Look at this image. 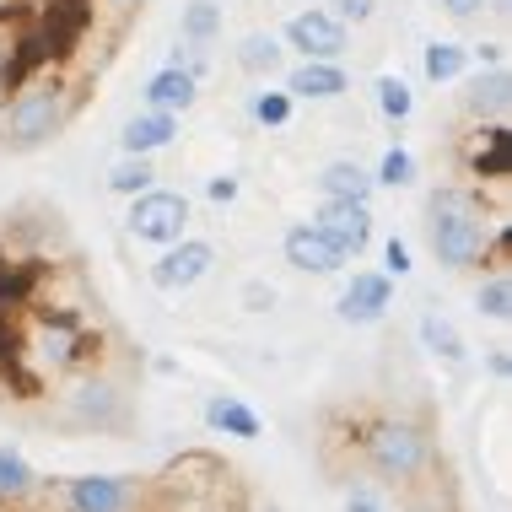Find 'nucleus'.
Here are the masks:
<instances>
[{
	"mask_svg": "<svg viewBox=\"0 0 512 512\" xmlns=\"http://www.w3.org/2000/svg\"><path fill=\"white\" fill-rule=\"evenodd\" d=\"M345 512H389V502L372 486H345Z\"/></svg>",
	"mask_w": 512,
	"mask_h": 512,
	"instance_id": "33",
	"label": "nucleus"
},
{
	"mask_svg": "<svg viewBox=\"0 0 512 512\" xmlns=\"http://www.w3.org/2000/svg\"><path fill=\"white\" fill-rule=\"evenodd\" d=\"M189 216H195L189 195L151 184L146 195L130 200V211H124V232H130V238H141V243H151V248H168V243H178L189 232Z\"/></svg>",
	"mask_w": 512,
	"mask_h": 512,
	"instance_id": "5",
	"label": "nucleus"
},
{
	"mask_svg": "<svg viewBox=\"0 0 512 512\" xmlns=\"http://www.w3.org/2000/svg\"><path fill=\"white\" fill-rule=\"evenodd\" d=\"M372 221H378V216H372V205H362V200H318V211H313V227L324 232L345 259H362L367 254Z\"/></svg>",
	"mask_w": 512,
	"mask_h": 512,
	"instance_id": "10",
	"label": "nucleus"
},
{
	"mask_svg": "<svg viewBox=\"0 0 512 512\" xmlns=\"http://www.w3.org/2000/svg\"><path fill=\"white\" fill-rule=\"evenodd\" d=\"M475 313L491 318V324H507L512 318V275L507 270H496L475 286Z\"/></svg>",
	"mask_w": 512,
	"mask_h": 512,
	"instance_id": "28",
	"label": "nucleus"
},
{
	"mask_svg": "<svg viewBox=\"0 0 512 512\" xmlns=\"http://www.w3.org/2000/svg\"><path fill=\"white\" fill-rule=\"evenodd\" d=\"M232 60H238V71H243V76L270 81V76H281V71H286V44H281V33H265V27H254V33H243V38H238Z\"/></svg>",
	"mask_w": 512,
	"mask_h": 512,
	"instance_id": "19",
	"label": "nucleus"
},
{
	"mask_svg": "<svg viewBox=\"0 0 512 512\" xmlns=\"http://www.w3.org/2000/svg\"><path fill=\"white\" fill-rule=\"evenodd\" d=\"M297 114V98L286 87H265V92H248V119L259 124V130H286Z\"/></svg>",
	"mask_w": 512,
	"mask_h": 512,
	"instance_id": "27",
	"label": "nucleus"
},
{
	"mask_svg": "<svg viewBox=\"0 0 512 512\" xmlns=\"http://www.w3.org/2000/svg\"><path fill=\"white\" fill-rule=\"evenodd\" d=\"M442 11H448V17H459V22H469V17H480V11L491 6V0H437Z\"/></svg>",
	"mask_w": 512,
	"mask_h": 512,
	"instance_id": "35",
	"label": "nucleus"
},
{
	"mask_svg": "<svg viewBox=\"0 0 512 512\" xmlns=\"http://www.w3.org/2000/svg\"><path fill=\"white\" fill-rule=\"evenodd\" d=\"M329 11H335V17L345 22V27H362V22H372L378 17V0H329Z\"/></svg>",
	"mask_w": 512,
	"mask_h": 512,
	"instance_id": "32",
	"label": "nucleus"
},
{
	"mask_svg": "<svg viewBox=\"0 0 512 512\" xmlns=\"http://www.w3.org/2000/svg\"><path fill=\"white\" fill-rule=\"evenodd\" d=\"M318 200H362L372 205V195H378V184H372V168H362L356 157H335L318 168Z\"/></svg>",
	"mask_w": 512,
	"mask_h": 512,
	"instance_id": "17",
	"label": "nucleus"
},
{
	"mask_svg": "<svg viewBox=\"0 0 512 512\" xmlns=\"http://www.w3.org/2000/svg\"><path fill=\"white\" fill-rule=\"evenodd\" d=\"M243 195V178L238 173H216V178H205V200L211 205H232Z\"/></svg>",
	"mask_w": 512,
	"mask_h": 512,
	"instance_id": "31",
	"label": "nucleus"
},
{
	"mask_svg": "<svg viewBox=\"0 0 512 512\" xmlns=\"http://www.w3.org/2000/svg\"><path fill=\"white\" fill-rule=\"evenodd\" d=\"M0 81H11V49H0Z\"/></svg>",
	"mask_w": 512,
	"mask_h": 512,
	"instance_id": "39",
	"label": "nucleus"
},
{
	"mask_svg": "<svg viewBox=\"0 0 512 512\" xmlns=\"http://www.w3.org/2000/svg\"><path fill=\"white\" fill-rule=\"evenodd\" d=\"M216 270V243L211 238H178L157 254V265H151V286L157 292H195L205 275Z\"/></svg>",
	"mask_w": 512,
	"mask_h": 512,
	"instance_id": "8",
	"label": "nucleus"
},
{
	"mask_svg": "<svg viewBox=\"0 0 512 512\" xmlns=\"http://www.w3.org/2000/svg\"><path fill=\"white\" fill-rule=\"evenodd\" d=\"M512 173V135L507 124H475V141H469V178H502Z\"/></svg>",
	"mask_w": 512,
	"mask_h": 512,
	"instance_id": "18",
	"label": "nucleus"
},
{
	"mask_svg": "<svg viewBox=\"0 0 512 512\" xmlns=\"http://www.w3.org/2000/svg\"><path fill=\"white\" fill-rule=\"evenodd\" d=\"M173 141H178V114H157V108L130 114L119 130V151H130V157H157V151H168Z\"/></svg>",
	"mask_w": 512,
	"mask_h": 512,
	"instance_id": "16",
	"label": "nucleus"
},
{
	"mask_svg": "<svg viewBox=\"0 0 512 512\" xmlns=\"http://www.w3.org/2000/svg\"><path fill=\"white\" fill-rule=\"evenodd\" d=\"M426 243H432L437 265L448 270H480L491 254V216L469 189H432L426 200Z\"/></svg>",
	"mask_w": 512,
	"mask_h": 512,
	"instance_id": "1",
	"label": "nucleus"
},
{
	"mask_svg": "<svg viewBox=\"0 0 512 512\" xmlns=\"http://www.w3.org/2000/svg\"><path fill=\"white\" fill-rule=\"evenodd\" d=\"M33 6H38V0H0V27H6V22H17L22 11H33Z\"/></svg>",
	"mask_w": 512,
	"mask_h": 512,
	"instance_id": "37",
	"label": "nucleus"
},
{
	"mask_svg": "<svg viewBox=\"0 0 512 512\" xmlns=\"http://www.w3.org/2000/svg\"><path fill=\"white\" fill-rule=\"evenodd\" d=\"M421 71L432 87H448V81H464L469 76V49L453 44V38H432V44L421 49Z\"/></svg>",
	"mask_w": 512,
	"mask_h": 512,
	"instance_id": "22",
	"label": "nucleus"
},
{
	"mask_svg": "<svg viewBox=\"0 0 512 512\" xmlns=\"http://www.w3.org/2000/svg\"><path fill=\"white\" fill-rule=\"evenodd\" d=\"M415 173H421L415 151H410V146H389V151L378 157V168H372V184H378V189H410Z\"/></svg>",
	"mask_w": 512,
	"mask_h": 512,
	"instance_id": "29",
	"label": "nucleus"
},
{
	"mask_svg": "<svg viewBox=\"0 0 512 512\" xmlns=\"http://www.w3.org/2000/svg\"><path fill=\"white\" fill-rule=\"evenodd\" d=\"M195 98H200V76H189L184 65H162L141 87V108H157V114H189Z\"/></svg>",
	"mask_w": 512,
	"mask_h": 512,
	"instance_id": "15",
	"label": "nucleus"
},
{
	"mask_svg": "<svg viewBox=\"0 0 512 512\" xmlns=\"http://www.w3.org/2000/svg\"><path fill=\"white\" fill-rule=\"evenodd\" d=\"M27 351H33V362L44 372H71L81 356H87V329H81L76 313H44L33 324V340H27Z\"/></svg>",
	"mask_w": 512,
	"mask_h": 512,
	"instance_id": "7",
	"label": "nucleus"
},
{
	"mask_svg": "<svg viewBox=\"0 0 512 512\" xmlns=\"http://www.w3.org/2000/svg\"><path fill=\"white\" fill-rule=\"evenodd\" d=\"M259 512H281V507H259Z\"/></svg>",
	"mask_w": 512,
	"mask_h": 512,
	"instance_id": "40",
	"label": "nucleus"
},
{
	"mask_svg": "<svg viewBox=\"0 0 512 512\" xmlns=\"http://www.w3.org/2000/svg\"><path fill=\"white\" fill-rule=\"evenodd\" d=\"M205 426H211L216 437H238V442H254L259 432H265V421H259L254 405H243L238 394H211L205 399Z\"/></svg>",
	"mask_w": 512,
	"mask_h": 512,
	"instance_id": "20",
	"label": "nucleus"
},
{
	"mask_svg": "<svg viewBox=\"0 0 512 512\" xmlns=\"http://www.w3.org/2000/svg\"><path fill=\"white\" fill-rule=\"evenodd\" d=\"M281 259L297 275H340L345 265H351V259H345L313 221H292V227L281 232Z\"/></svg>",
	"mask_w": 512,
	"mask_h": 512,
	"instance_id": "12",
	"label": "nucleus"
},
{
	"mask_svg": "<svg viewBox=\"0 0 512 512\" xmlns=\"http://www.w3.org/2000/svg\"><path fill=\"white\" fill-rule=\"evenodd\" d=\"M491 372H496V383H507V372H512V356H507V345H491Z\"/></svg>",
	"mask_w": 512,
	"mask_h": 512,
	"instance_id": "38",
	"label": "nucleus"
},
{
	"mask_svg": "<svg viewBox=\"0 0 512 512\" xmlns=\"http://www.w3.org/2000/svg\"><path fill=\"white\" fill-rule=\"evenodd\" d=\"M512 108V71L507 65H480V76L464 87V114L475 124H507Z\"/></svg>",
	"mask_w": 512,
	"mask_h": 512,
	"instance_id": "14",
	"label": "nucleus"
},
{
	"mask_svg": "<svg viewBox=\"0 0 512 512\" xmlns=\"http://www.w3.org/2000/svg\"><path fill=\"white\" fill-rule=\"evenodd\" d=\"M71 87L60 76H38V81H22L6 103H0V141L11 151H38L49 146L54 135H65L71 124Z\"/></svg>",
	"mask_w": 512,
	"mask_h": 512,
	"instance_id": "2",
	"label": "nucleus"
},
{
	"mask_svg": "<svg viewBox=\"0 0 512 512\" xmlns=\"http://www.w3.org/2000/svg\"><path fill=\"white\" fill-rule=\"evenodd\" d=\"M415 265H410V243L405 238H389L383 243V275H389V281H405Z\"/></svg>",
	"mask_w": 512,
	"mask_h": 512,
	"instance_id": "30",
	"label": "nucleus"
},
{
	"mask_svg": "<svg viewBox=\"0 0 512 512\" xmlns=\"http://www.w3.org/2000/svg\"><path fill=\"white\" fill-rule=\"evenodd\" d=\"M394 308V281L383 270H356V275H345V292L335 302V318L340 324H351V329H372V324H383Z\"/></svg>",
	"mask_w": 512,
	"mask_h": 512,
	"instance_id": "9",
	"label": "nucleus"
},
{
	"mask_svg": "<svg viewBox=\"0 0 512 512\" xmlns=\"http://www.w3.org/2000/svg\"><path fill=\"white\" fill-rule=\"evenodd\" d=\"M65 512H135L141 486L130 475H71L65 480Z\"/></svg>",
	"mask_w": 512,
	"mask_h": 512,
	"instance_id": "11",
	"label": "nucleus"
},
{
	"mask_svg": "<svg viewBox=\"0 0 512 512\" xmlns=\"http://www.w3.org/2000/svg\"><path fill=\"white\" fill-rule=\"evenodd\" d=\"M60 405L76 426H87V432H124V426H130V394H124L108 372H76L60 389Z\"/></svg>",
	"mask_w": 512,
	"mask_h": 512,
	"instance_id": "4",
	"label": "nucleus"
},
{
	"mask_svg": "<svg viewBox=\"0 0 512 512\" xmlns=\"http://www.w3.org/2000/svg\"><path fill=\"white\" fill-rule=\"evenodd\" d=\"M243 308L248 313H270L275 308V286L270 281H243Z\"/></svg>",
	"mask_w": 512,
	"mask_h": 512,
	"instance_id": "34",
	"label": "nucleus"
},
{
	"mask_svg": "<svg viewBox=\"0 0 512 512\" xmlns=\"http://www.w3.org/2000/svg\"><path fill=\"white\" fill-rule=\"evenodd\" d=\"M281 44L292 49L297 60H345L351 27H345L329 6H308V11H292V17H286Z\"/></svg>",
	"mask_w": 512,
	"mask_h": 512,
	"instance_id": "6",
	"label": "nucleus"
},
{
	"mask_svg": "<svg viewBox=\"0 0 512 512\" xmlns=\"http://www.w3.org/2000/svg\"><path fill=\"white\" fill-rule=\"evenodd\" d=\"M178 38H184V44L211 49L221 38V0H189L184 17H178Z\"/></svg>",
	"mask_w": 512,
	"mask_h": 512,
	"instance_id": "25",
	"label": "nucleus"
},
{
	"mask_svg": "<svg viewBox=\"0 0 512 512\" xmlns=\"http://www.w3.org/2000/svg\"><path fill=\"white\" fill-rule=\"evenodd\" d=\"M108 195H119V200H135V195H146L151 184H157V162L151 157H130V151H124V157L114 162V168H108Z\"/></svg>",
	"mask_w": 512,
	"mask_h": 512,
	"instance_id": "23",
	"label": "nucleus"
},
{
	"mask_svg": "<svg viewBox=\"0 0 512 512\" xmlns=\"http://www.w3.org/2000/svg\"><path fill=\"white\" fill-rule=\"evenodd\" d=\"M469 60H480V65H507V44H502V38H491V44H475V49H469Z\"/></svg>",
	"mask_w": 512,
	"mask_h": 512,
	"instance_id": "36",
	"label": "nucleus"
},
{
	"mask_svg": "<svg viewBox=\"0 0 512 512\" xmlns=\"http://www.w3.org/2000/svg\"><path fill=\"white\" fill-rule=\"evenodd\" d=\"M372 103H378V114L389 119V124H410V114H415V92H410V81H405V76H394V71L372 76Z\"/></svg>",
	"mask_w": 512,
	"mask_h": 512,
	"instance_id": "24",
	"label": "nucleus"
},
{
	"mask_svg": "<svg viewBox=\"0 0 512 512\" xmlns=\"http://www.w3.org/2000/svg\"><path fill=\"white\" fill-rule=\"evenodd\" d=\"M286 92L297 103H335L351 92V71H345V60H297L286 71Z\"/></svg>",
	"mask_w": 512,
	"mask_h": 512,
	"instance_id": "13",
	"label": "nucleus"
},
{
	"mask_svg": "<svg viewBox=\"0 0 512 512\" xmlns=\"http://www.w3.org/2000/svg\"><path fill=\"white\" fill-rule=\"evenodd\" d=\"M362 459L383 486H415L432 469V437L405 415H383V421H367Z\"/></svg>",
	"mask_w": 512,
	"mask_h": 512,
	"instance_id": "3",
	"label": "nucleus"
},
{
	"mask_svg": "<svg viewBox=\"0 0 512 512\" xmlns=\"http://www.w3.org/2000/svg\"><path fill=\"white\" fill-rule=\"evenodd\" d=\"M415 335H421V351H432L442 367H464L469 362V345H464V335H459L453 318H442V313L426 308L421 324H415Z\"/></svg>",
	"mask_w": 512,
	"mask_h": 512,
	"instance_id": "21",
	"label": "nucleus"
},
{
	"mask_svg": "<svg viewBox=\"0 0 512 512\" xmlns=\"http://www.w3.org/2000/svg\"><path fill=\"white\" fill-rule=\"evenodd\" d=\"M38 491V469L22 448H0V502H27Z\"/></svg>",
	"mask_w": 512,
	"mask_h": 512,
	"instance_id": "26",
	"label": "nucleus"
}]
</instances>
